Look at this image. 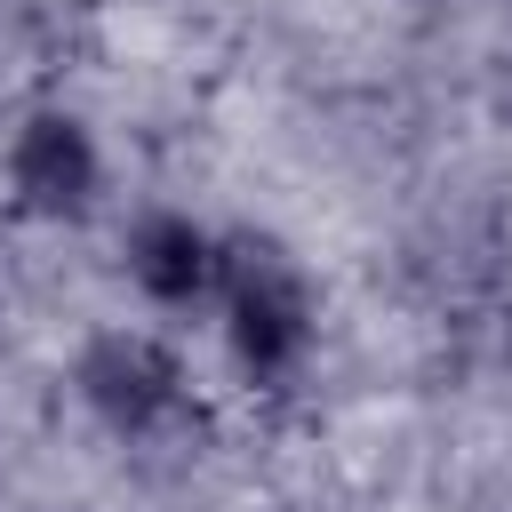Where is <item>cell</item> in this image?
I'll use <instances>...</instances> for the list:
<instances>
[{"instance_id": "cell-4", "label": "cell", "mask_w": 512, "mask_h": 512, "mask_svg": "<svg viewBox=\"0 0 512 512\" xmlns=\"http://www.w3.org/2000/svg\"><path fill=\"white\" fill-rule=\"evenodd\" d=\"M216 264H224V232H208L184 208H152L128 224V280L168 312L216 296Z\"/></svg>"}, {"instance_id": "cell-2", "label": "cell", "mask_w": 512, "mask_h": 512, "mask_svg": "<svg viewBox=\"0 0 512 512\" xmlns=\"http://www.w3.org/2000/svg\"><path fill=\"white\" fill-rule=\"evenodd\" d=\"M72 392H80V408H88L104 432H120V440H160V432L184 424V408H192V368H184V352H176L168 336H152V328H104V336L80 344Z\"/></svg>"}, {"instance_id": "cell-3", "label": "cell", "mask_w": 512, "mask_h": 512, "mask_svg": "<svg viewBox=\"0 0 512 512\" xmlns=\"http://www.w3.org/2000/svg\"><path fill=\"white\" fill-rule=\"evenodd\" d=\"M96 184H104V152L72 112H32L8 136V208L16 216L72 224V216H88Z\"/></svg>"}, {"instance_id": "cell-1", "label": "cell", "mask_w": 512, "mask_h": 512, "mask_svg": "<svg viewBox=\"0 0 512 512\" xmlns=\"http://www.w3.org/2000/svg\"><path fill=\"white\" fill-rule=\"evenodd\" d=\"M216 304H224V344H232V360H240L256 384L288 376V368L312 352V328H320L312 280H304L272 240H224Z\"/></svg>"}]
</instances>
